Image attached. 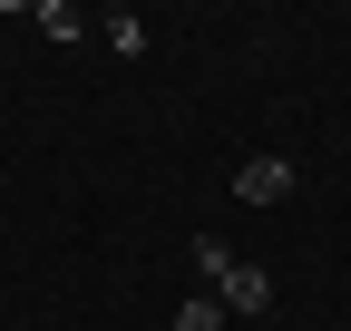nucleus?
Returning a JSON list of instances; mask_svg holds the SVG:
<instances>
[{"mask_svg":"<svg viewBox=\"0 0 351 331\" xmlns=\"http://www.w3.org/2000/svg\"><path fill=\"white\" fill-rule=\"evenodd\" d=\"M29 29H39V39H78V29H88V20H78V10H69V0H39V10H29Z\"/></svg>","mask_w":351,"mask_h":331,"instance_id":"obj_3","label":"nucleus"},{"mask_svg":"<svg viewBox=\"0 0 351 331\" xmlns=\"http://www.w3.org/2000/svg\"><path fill=\"white\" fill-rule=\"evenodd\" d=\"M195 273L215 282V302H225V312H263V302H274V273H263V263H234L215 234H195Z\"/></svg>","mask_w":351,"mask_h":331,"instance_id":"obj_1","label":"nucleus"},{"mask_svg":"<svg viewBox=\"0 0 351 331\" xmlns=\"http://www.w3.org/2000/svg\"><path fill=\"white\" fill-rule=\"evenodd\" d=\"M98 29H108V49H127V59H137V49H147V20H137V10H108Z\"/></svg>","mask_w":351,"mask_h":331,"instance_id":"obj_4","label":"nucleus"},{"mask_svg":"<svg viewBox=\"0 0 351 331\" xmlns=\"http://www.w3.org/2000/svg\"><path fill=\"white\" fill-rule=\"evenodd\" d=\"M234 195H244V204H283V195H293V166H283V156H244Z\"/></svg>","mask_w":351,"mask_h":331,"instance_id":"obj_2","label":"nucleus"},{"mask_svg":"<svg viewBox=\"0 0 351 331\" xmlns=\"http://www.w3.org/2000/svg\"><path fill=\"white\" fill-rule=\"evenodd\" d=\"M176 331H225V302H215V293H195L186 312H176Z\"/></svg>","mask_w":351,"mask_h":331,"instance_id":"obj_5","label":"nucleus"}]
</instances>
